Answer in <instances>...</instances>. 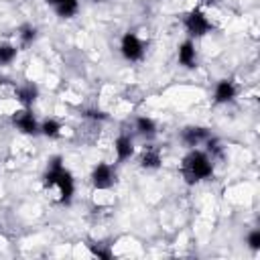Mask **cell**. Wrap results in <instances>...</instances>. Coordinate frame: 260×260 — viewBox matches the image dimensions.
Here are the masks:
<instances>
[{"label": "cell", "instance_id": "ffe728a7", "mask_svg": "<svg viewBox=\"0 0 260 260\" xmlns=\"http://www.w3.org/2000/svg\"><path fill=\"white\" fill-rule=\"evenodd\" d=\"M83 116H85V118H91V120H106V118H108L102 110H85Z\"/></svg>", "mask_w": 260, "mask_h": 260}, {"label": "cell", "instance_id": "3957f363", "mask_svg": "<svg viewBox=\"0 0 260 260\" xmlns=\"http://www.w3.org/2000/svg\"><path fill=\"white\" fill-rule=\"evenodd\" d=\"M183 26H185V30H187V35H189L191 39H201V37H205L207 32H211V28H213L211 20H209V18L205 16V12L199 10V8H191V10L185 14Z\"/></svg>", "mask_w": 260, "mask_h": 260}, {"label": "cell", "instance_id": "5b68a950", "mask_svg": "<svg viewBox=\"0 0 260 260\" xmlns=\"http://www.w3.org/2000/svg\"><path fill=\"white\" fill-rule=\"evenodd\" d=\"M10 122H12V126H14L18 132H22V134H28V136L41 134V124L37 122V118H35V114H32L30 108H20V110H16V112L10 116Z\"/></svg>", "mask_w": 260, "mask_h": 260}, {"label": "cell", "instance_id": "ba28073f", "mask_svg": "<svg viewBox=\"0 0 260 260\" xmlns=\"http://www.w3.org/2000/svg\"><path fill=\"white\" fill-rule=\"evenodd\" d=\"M236 95H238V83L234 79L225 77V79H219L215 83V89H213V102L215 104H230Z\"/></svg>", "mask_w": 260, "mask_h": 260}, {"label": "cell", "instance_id": "2e32d148", "mask_svg": "<svg viewBox=\"0 0 260 260\" xmlns=\"http://www.w3.org/2000/svg\"><path fill=\"white\" fill-rule=\"evenodd\" d=\"M18 55V47L12 43H0V67L10 65Z\"/></svg>", "mask_w": 260, "mask_h": 260}, {"label": "cell", "instance_id": "52a82bcc", "mask_svg": "<svg viewBox=\"0 0 260 260\" xmlns=\"http://www.w3.org/2000/svg\"><path fill=\"white\" fill-rule=\"evenodd\" d=\"M211 136V132L203 126H185L179 134L181 142L187 146V148H197L201 144H205V140Z\"/></svg>", "mask_w": 260, "mask_h": 260}, {"label": "cell", "instance_id": "ac0fdd59", "mask_svg": "<svg viewBox=\"0 0 260 260\" xmlns=\"http://www.w3.org/2000/svg\"><path fill=\"white\" fill-rule=\"evenodd\" d=\"M87 248H89V252H91V256H98V258H104V260H110L112 256H114V252L108 248V244H100V242H91V244H87Z\"/></svg>", "mask_w": 260, "mask_h": 260}, {"label": "cell", "instance_id": "9c48e42d", "mask_svg": "<svg viewBox=\"0 0 260 260\" xmlns=\"http://www.w3.org/2000/svg\"><path fill=\"white\" fill-rule=\"evenodd\" d=\"M177 61L179 65H183L185 69H195L199 59H197V49H195V43L193 39H187L179 45V51H177Z\"/></svg>", "mask_w": 260, "mask_h": 260}, {"label": "cell", "instance_id": "9a60e30c", "mask_svg": "<svg viewBox=\"0 0 260 260\" xmlns=\"http://www.w3.org/2000/svg\"><path fill=\"white\" fill-rule=\"evenodd\" d=\"M35 41H37V26L28 24V22L20 24V26H18V45H20L22 49H28Z\"/></svg>", "mask_w": 260, "mask_h": 260}, {"label": "cell", "instance_id": "277c9868", "mask_svg": "<svg viewBox=\"0 0 260 260\" xmlns=\"http://www.w3.org/2000/svg\"><path fill=\"white\" fill-rule=\"evenodd\" d=\"M120 53L128 63H138L144 59L146 47L142 43V39L136 32H124V37L120 39Z\"/></svg>", "mask_w": 260, "mask_h": 260}, {"label": "cell", "instance_id": "5bb4252c", "mask_svg": "<svg viewBox=\"0 0 260 260\" xmlns=\"http://www.w3.org/2000/svg\"><path fill=\"white\" fill-rule=\"evenodd\" d=\"M134 130H136L138 136H142V138H146V140H150V138L156 136V124H154V120L148 118V116H138V118L134 120Z\"/></svg>", "mask_w": 260, "mask_h": 260}, {"label": "cell", "instance_id": "30bf717a", "mask_svg": "<svg viewBox=\"0 0 260 260\" xmlns=\"http://www.w3.org/2000/svg\"><path fill=\"white\" fill-rule=\"evenodd\" d=\"M160 162H162V152H160L158 146L148 144V146L142 148V152H140V156H138V165H140V169L154 171V169L160 167Z\"/></svg>", "mask_w": 260, "mask_h": 260}, {"label": "cell", "instance_id": "d6986e66", "mask_svg": "<svg viewBox=\"0 0 260 260\" xmlns=\"http://www.w3.org/2000/svg\"><path fill=\"white\" fill-rule=\"evenodd\" d=\"M246 244L252 252H258L260 250V230H252L248 236H246Z\"/></svg>", "mask_w": 260, "mask_h": 260}, {"label": "cell", "instance_id": "7c38bea8", "mask_svg": "<svg viewBox=\"0 0 260 260\" xmlns=\"http://www.w3.org/2000/svg\"><path fill=\"white\" fill-rule=\"evenodd\" d=\"M114 152H116V160H118V162L128 160V158L134 154V138H132L128 132L118 134V138H116V142H114Z\"/></svg>", "mask_w": 260, "mask_h": 260}, {"label": "cell", "instance_id": "6da1fadb", "mask_svg": "<svg viewBox=\"0 0 260 260\" xmlns=\"http://www.w3.org/2000/svg\"><path fill=\"white\" fill-rule=\"evenodd\" d=\"M43 187L51 195V199L59 205H69L75 193V181L69 169L63 165V158L57 154L49 158L45 175H43Z\"/></svg>", "mask_w": 260, "mask_h": 260}, {"label": "cell", "instance_id": "8992f818", "mask_svg": "<svg viewBox=\"0 0 260 260\" xmlns=\"http://www.w3.org/2000/svg\"><path fill=\"white\" fill-rule=\"evenodd\" d=\"M89 181H91V187L95 191H108L114 187L116 183V171L112 165L108 162H98L93 169H91V175H89Z\"/></svg>", "mask_w": 260, "mask_h": 260}, {"label": "cell", "instance_id": "4fadbf2b", "mask_svg": "<svg viewBox=\"0 0 260 260\" xmlns=\"http://www.w3.org/2000/svg\"><path fill=\"white\" fill-rule=\"evenodd\" d=\"M59 18H73L79 10V0H45Z\"/></svg>", "mask_w": 260, "mask_h": 260}, {"label": "cell", "instance_id": "7a4b0ae2", "mask_svg": "<svg viewBox=\"0 0 260 260\" xmlns=\"http://www.w3.org/2000/svg\"><path fill=\"white\" fill-rule=\"evenodd\" d=\"M179 173L187 185H197L213 177V158L201 148H189L179 165Z\"/></svg>", "mask_w": 260, "mask_h": 260}, {"label": "cell", "instance_id": "8fae6325", "mask_svg": "<svg viewBox=\"0 0 260 260\" xmlns=\"http://www.w3.org/2000/svg\"><path fill=\"white\" fill-rule=\"evenodd\" d=\"M14 98L20 102L22 108H32L35 100L39 98V87L32 81H24L20 85H14Z\"/></svg>", "mask_w": 260, "mask_h": 260}, {"label": "cell", "instance_id": "e0dca14e", "mask_svg": "<svg viewBox=\"0 0 260 260\" xmlns=\"http://www.w3.org/2000/svg\"><path fill=\"white\" fill-rule=\"evenodd\" d=\"M61 130H63V126L55 118H47V120L41 122V134L47 136V138H57L61 134Z\"/></svg>", "mask_w": 260, "mask_h": 260}]
</instances>
